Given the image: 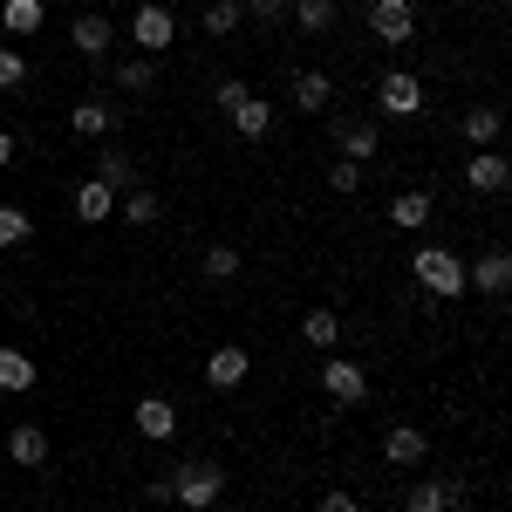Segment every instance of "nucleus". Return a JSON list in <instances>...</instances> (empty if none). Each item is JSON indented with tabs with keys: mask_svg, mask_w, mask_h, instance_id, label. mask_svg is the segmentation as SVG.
<instances>
[{
	"mask_svg": "<svg viewBox=\"0 0 512 512\" xmlns=\"http://www.w3.org/2000/svg\"><path fill=\"white\" fill-rule=\"evenodd\" d=\"M410 274H417V287L437 294V301H458V294H465V260H458L451 246H417V253H410Z\"/></svg>",
	"mask_w": 512,
	"mask_h": 512,
	"instance_id": "1",
	"label": "nucleus"
},
{
	"mask_svg": "<svg viewBox=\"0 0 512 512\" xmlns=\"http://www.w3.org/2000/svg\"><path fill=\"white\" fill-rule=\"evenodd\" d=\"M219 492H226V472H219L212 458H185V465L171 472V506L212 512V506H219Z\"/></svg>",
	"mask_w": 512,
	"mask_h": 512,
	"instance_id": "2",
	"label": "nucleus"
},
{
	"mask_svg": "<svg viewBox=\"0 0 512 512\" xmlns=\"http://www.w3.org/2000/svg\"><path fill=\"white\" fill-rule=\"evenodd\" d=\"M424 82L410 76V69H390V76H376V110L383 117H424Z\"/></svg>",
	"mask_w": 512,
	"mask_h": 512,
	"instance_id": "3",
	"label": "nucleus"
},
{
	"mask_svg": "<svg viewBox=\"0 0 512 512\" xmlns=\"http://www.w3.org/2000/svg\"><path fill=\"white\" fill-rule=\"evenodd\" d=\"M369 35L383 41V48H403V41H417V7L410 0H369Z\"/></svg>",
	"mask_w": 512,
	"mask_h": 512,
	"instance_id": "4",
	"label": "nucleus"
},
{
	"mask_svg": "<svg viewBox=\"0 0 512 512\" xmlns=\"http://www.w3.org/2000/svg\"><path fill=\"white\" fill-rule=\"evenodd\" d=\"M130 35L144 41V55H164V48L178 41V14H171L164 0H144V7L130 14Z\"/></svg>",
	"mask_w": 512,
	"mask_h": 512,
	"instance_id": "5",
	"label": "nucleus"
},
{
	"mask_svg": "<svg viewBox=\"0 0 512 512\" xmlns=\"http://www.w3.org/2000/svg\"><path fill=\"white\" fill-rule=\"evenodd\" d=\"M117 123H123V110H117V103H103V96H82L76 110H69V130H76L82 144H103V137H117Z\"/></svg>",
	"mask_w": 512,
	"mask_h": 512,
	"instance_id": "6",
	"label": "nucleus"
},
{
	"mask_svg": "<svg viewBox=\"0 0 512 512\" xmlns=\"http://www.w3.org/2000/svg\"><path fill=\"white\" fill-rule=\"evenodd\" d=\"M321 390L335 396V403H362V396H369V369L349 362V355H328V362H321Z\"/></svg>",
	"mask_w": 512,
	"mask_h": 512,
	"instance_id": "7",
	"label": "nucleus"
},
{
	"mask_svg": "<svg viewBox=\"0 0 512 512\" xmlns=\"http://www.w3.org/2000/svg\"><path fill=\"white\" fill-rule=\"evenodd\" d=\"M465 185H472V192H485V198H506L512 192L506 151H472V158H465Z\"/></svg>",
	"mask_w": 512,
	"mask_h": 512,
	"instance_id": "8",
	"label": "nucleus"
},
{
	"mask_svg": "<svg viewBox=\"0 0 512 512\" xmlns=\"http://www.w3.org/2000/svg\"><path fill=\"white\" fill-rule=\"evenodd\" d=\"M328 130H335L342 158H355V164H369L376 151H383V130H376L369 117H328Z\"/></svg>",
	"mask_w": 512,
	"mask_h": 512,
	"instance_id": "9",
	"label": "nucleus"
},
{
	"mask_svg": "<svg viewBox=\"0 0 512 512\" xmlns=\"http://www.w3.org/2000/svg\"><path fill=\"white\" fill-rule=\"evenodd\" d=\"M246 369H253V355L239 349V342H219V349L205 355V369H198V376H205L212 390H239V383H246Z\"/></svg>",
	"mask_w": 512,
	"mask_h": 512,
	"instance_id": "10",
	"label": "nucleus"
},
{
	"mask_svg": "<svg viewBox=\"0 0 512 512\" xmlns=\"http://www.w3.org/2000/svg\"><path fill=\"white\" fill-rule=\"evenodd\" d=\"M383 458H390L396 472H417V465L431 458V437L417 431V424H390V431H383Z\"/></svg>",
	"mask_w": 512,
	"mask_h": 512,
	"instance_id": "11",
	"label": "nucleus"
},
{
	"mask_svg": "<svg viewBox=\"0 0 512 512\" xmlns=\"http://www.w3.org/2000/svg\"><path fill=\"white\" fill-rule=\"evenodd\" d=\"M465 287H478V294H492V301H499V294L512 287V253H506V246L478 253L472 267H465Z\"/></svg>",
	"mask_w": 512,
	"mask_h": 512,
	"instance_id": "12",
	"label": "nucleus"
},
{
	"mask_svg": "<svg viewBox=\"0 0 512 512\" xmlns=\"http://www.w3.org/2000/svg\"><path fill=\"white\" fill-rule=\"evenodd\" d=\"M130 424L144 431V444H164V437L178 431V410H171V396H137V410H130Z\"/></svg>",
	"mask_w": 512,
	"mask_h": 512,
	"instance_id": "13",
	"label": "nucleus"
},
{
	"mask_svg": "<svg viewBox=\"0 0 512 512\" xmlns=\"http://www.w3.org/2000/svg\"><path fill=\"white\" fill-rule=\"evenodd\" d=\"M69 41H76V55H82V62H103V55H110V41H117V28H110L103 14H76Z\"/></svg>",
	"mask_w": 512,
	"mask_h": 512,
	"instance_id": "14",
	"label": "nucleus"
},
{
	"mask_svg": "<svg viewBox=\"0 0 512 512\" xmlns=\"http://www.w3.org/2000/svg\"><path fill=\"white\" fill-rule=\"evenodd\" d=\"M328 103H335V76H328V69H301V76H294V110H301V117H321Z\"/></svg>",
	"mask_w": 512,
	"mask_h": 512,
	"instance_id": "15",
	"label": "nucleus"
},
{
	"mask_svg": "<svg viewBox=\"0 0 512 512\" xmlns=\"http://www.w3.org/2000/svg\"><path fill=\"white\" fill-rule=\"evenodd\" d=\"M69 212H76L82 226H103V219H117V192H110V185H96V178H82Z\"/></svg>",
	"mask_w": 512,
	"mask_h": 512,
	"instance_id": "16",
	"label": "nucleus"
},
{
	"mask_svg": "<svg viewBox=\"0 0 512 512\" xmlns=\"http://www.w3.org/2000/svg\"><path fill=\"white\" fill-rule=\"evenodd\" d=\"M499 130H506V110H499V103H472V110H465V144H472V151H492Z\"/></svg>",
	"mask_w": 512,
	"mask_h": 512,
	"instance_id": "17",
	"label": "nucleus"
},
{
	"mask_svg": "<svg viewBox=\"0 0 512 512\" xmlns=\"http://www.w3.org/2000/svg\"><path fill=\"white\" fill-rule=\"evenodd\" d=\"M7 458L28 465V472H41V465H48V431H41V424H14V431H7Z\"/></svg>",
	"mask_w": 512,
	"mask_h": 512,
	"instance_id": "18",
	"label": "nucleus"
},
{
	"mask_svg": "<svg viewBox=\"0 0 512 512\" xmlns=\"http://www.w3.org/2000/svg\"><path fill=\"white\" fill-rule=\"evenodd\" d=\"M431 219H437V198H431V192H396L390 226H403V233H424Z\"/></svg>",
	"mask_w": 512,
	"mask_h": 512,
	"instance_id": "19",
	"label": "nucleus"
},
{
	"mask_svg": "<svg viewBox=\"0 0 512 512\" xmlns=\"http://www.w3.org/2000/svg\"><path fill=\"white\" fill-rule=\"evenodd\" d=\"M96 185H110V192H137L144 178H137V164H130V151H96Z\"/></svg>",
	"mask_w": 512,
	"mask_h": 512,
	"instance_id": "20",
	"label": "nucleus"
},
{
	"mask_svg": "<svg viewBox=\"0 0 512 512\" xmlns=\"http://www.w3.org/2000/svg\"><path fill=\"white\" fill-rule=\"evenodd\" d=\"M0 390H7V396L35 390V355H28V349H7V342H0Z\"/></svg>",
	"mask_w": 512,
	"mask_h": 512,
	"instance_id": "21",
	"label": "nucleus"
},
{
	"mask_svg": "<svg viewBox=\"0 0 512 512\" xmlns=\"http://www.w3.org/2000/svg\"><path fill=\"white\" fill-rule=\"evenodd\" d=\"M233 130L246 137V144H260V137L274 130V103H267V96H246V103L233 110Z\"/></svg>",
	"mask_w": 512,
	"mask_h": 512,
	"instance_id": "22",
	"label": "nucleus"
},
{
	"mask_svg": "<svg viewBox=\"0 0 512 512\" xmlns=\"http://www.w3.org/2000/svg\"><path fill=\"white\" fill-rule=\"evenodd\" d=\"M117 219H130V226H158V219H164V198L151 192V185H137V192L117 198Z\"/></svg>",
	"mask_w": 512,
	"mask_h": 512,
	"instance_id": "23",
	"label": "nucleus"
},
{
	"mask_svg": "<svg viewBox=\"0 0 512 512\" xmlns=\"http://www.w3.org/2000/svg\"><path fill=\"white\" fill-rule=\"evenodd\" d=\"M41 21H48V7H41V0H0V28H7L14 41H21V35H35Z\"/></svg>",
	"mask_w": 512,
	"mask_h": 512,
	"instance_id": "24",
	"label": "nucleus"
},
{
	"mask_svg": "<svg viewBox=\"0 0 512 512\" xmlns=\"http://www.w3.org/2000/svg\"><path fill=\"white\" fill-rule=\"evenodd\" d=\"M301 335H308V349L335 355V342H342V315H328V308H308V315H301Z\"/></svg>",
	"mask_w": 512,
	"mask_h": 512,
	"instance_id": "25",
	"label": "nucleus"
},
{
	"mask_svg": "<svg viewBox=\"0 0 512 512\" xmlns=\"http://www.w3.org/2000/svg\"><path fill=\"white\" fill-rule=\"evenodd\" d=\"M110 82H117V89H130V96H151V82H158V55L117 62V69H110Z\"/></svg>",
	"mask_w": 512,
	"mask_h": 512,
	"instance_id": "26",
	"label": "nucleus"
},
{
	"mask_svg": "<svg viewBox=\"0 0 512 512\" xmlns=\"http://www.w3.org/2000/svg\"><path fill=\"white\" fill-rule=\"evenodd\" d=\"M403 512H451V478H417Z\"/></svg>",
	"mask_w": 512,
	"mask_h": 512,
	"instance_id": "27",
	"label": "nucleus"
},
{
	"mask_svg": "<svg viewBox=\"0 0 512 512\" xmlns=\"http://www.w3.org/2000/svg\"><path fill=\"white\" fill-rule=\"evenodd\" d=\"M287 14H294V21H301L308 35H328V28L342 21V0H294Z\"/></svg>",
	"mask_w": 512,
	"mask_h": 512,
	"instance_id": "28",
	"label": "nucleus"
},
{
	"mask_svg": "<svg viewBox=\"0 0 512 512\" xmlns=\"http://www.w3.org/2000/svg\"><path fill=\"white\" fill-rule=\"evenodd\" d=\"M198 21H205V35H212V41H226V35H239V21H246V14H239V0H205V14H198Z\"/></svg>",
	"mask_w": 512,
	"mask_h": 512,
	"instance_id": "29",
	"label": "nucleus"
},
{
	"mask_svg": "<svg viewBox=\"0 0 512 512\" xmlns=\"http://www.w3.org/2000/svg\"><path fill=\"white\" fill-rule=\"evenodd\" d=\"M239 267H246V260H239V246H226V239L205 246V260H198V274H205V280H233Z\"/></svg>",
	"mask_w": 512,
	"mask_h": 512,
	"instance_id": "30",
	"label": "nucleus"
},
{
	"mask_svg": "<svg viewBox=\"0 0 512 512\" xmlns=\"http://www.w3.org/2000/svg\"><path fill=\"white\" fill-rule=\"evenodd\" d=\"M28 233H35V226H28V212H21V205H0V253H7V246H21Z\"/></svg>",
	"mask_w": 512,
	"mask_h": 512,
	"instance_id": "31",
	"label": "nucleus"
},
{
	"mask_svg": "<svg viewBox=\"0 0 512 512\" xmlns=\"http://www.w3.org/2000/svg\"><path fill=\"white\" fill-rule=\"evenodd\" d=\"M246 96H253V89H246L239 76H219V82H212V110H226V117H233V110L246 103Z\"/></svg>",
	"mask_w": 512,
	"mask_h": 512,
	"instance_id": "32",
	"label": "nucleus"
},
{
	"mask_svg": "<svg viewBox=\"0 0 512 512\" xmlns=\"http://www.w3.org/2000/svg\"><path fill=\"white\" fill-rule=\"evenodd\" d=\"M328 192H342V198L362 192V164H355V158H335V171H328Z\"/></svg>",
	"mask_w": 512,
	"mask_h": 512,
	"instance_id": "33",
	"label": "nucleus"
},
{
	"mask_svg": "<svg viewBox=\"0 0 512 512\" xmlns=\"http://www.w3.org/2000/svg\"><path fill=\"white\" fill-rule=\"evenodd\" d=\"M287 7H294V0H239V14H253L260 28H274V21H287Z\"/></svg>",
	"mask_w": 512,
	"mask_h": 512,
	"instance_id": "34",
	"label": "nucleus"
},
{
	"mask_svg": "<svg viewBox=\"0 0 512 512\" xmlns=\"http://www.w3.org/2000/svg\"><path fill=\"white\" fill-rule=\"evenodd\" d=\"M28 82V62H21V48H0V89H21Z\"/></svg>",
	"mask_w": 512,
	"mask_h": 512,
	"instance_id": "35",
	"label": "nucleus"
},
{
	"mask_svg": "<svg viewBox=\"0 0 512 512\" xmlns=\"http://www.w3.org/2000/svg\"><path fill=\"white\" fill-rule=\"evenodd\" d=\"M144 499H151V506H171V472H158V478H144Z\"/></svg>",
	"mask_w": 512,
	"mask_h": 512,
	"instance_id": "36",
	"label": "nucleus"
},
{
	"mask_svg": "<svg viewBox=\"0 0 512 512\" xmlns=\"http://www.w3.org/2000/svg\"><path fill=\"white\" fill-rule=\"evenodd\" d=\"M315 512H362V506H355L349 492H321V506H315Z\"/></svg>",
	"mask_w": 512,
	"mask_h": 512,
	"instance_id": "37",
	"label": "nucleus"
},
{
	"mask_svg": "<svg viewBox=\"0 0 512 512\" xmlns=\"http://www.w3.org/2000/svg\"><path fill=\"white\" fill-rule=\"evenodd\" d=\"M7 164H14V137L0 130V171H7Z\"/></svg>",
	"mask_w": 512,
	"mask_h": 512,
	"instance_id": "38",
	"label": "nucleus"
}]
</instances>
